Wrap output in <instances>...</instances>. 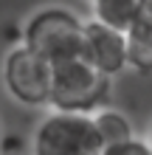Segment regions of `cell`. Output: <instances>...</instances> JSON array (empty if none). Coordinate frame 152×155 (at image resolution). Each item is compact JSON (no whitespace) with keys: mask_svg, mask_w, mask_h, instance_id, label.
<instances>
[{"mask_svg":"<svg viewBox=\"0 0 152 155\" xmlns=\"http://www.w3.org/2000/svg\"><path fill=\"white\" fill-rule=\"evenodd\" d=\"M23 45L45 57L51 65L73 57H82L85 45V20L62 6L40 8L23 25Z\"/></svg>","mask_w":152,"mask_h":155,"instance_id":"1","label":"cell"},{"mask_svg":"<svg viewBox=\"0 0 152 155\" xmlns=\"http://www.w3.org/2000/svg\"><path fill=\"white\" fill-rule=\"evenodd\" d=\"M110 93V76L93 68L85 57H73L53 65L51 82V110L87 113L102 110Z\"/></svg>","mask_w":152,"mask_h":155,"instance_id":"2","label":"cell"},{"mask_svg":"<svg viewBox=\"0 0 152 155\" xmlns=\"http://www.w3.org/2000/svg\"><path fill=\"white\" fill-rule=\"evenodd\" d=\"M104 141L87 113L51 110L31 135V155H102Z\"/></svg>","mask_w":152,"mask_h":155,"instance_id":"3","label":"cell"},{"mask_svg":"<svg viewBox=\"0 0 152 155\" xmlns=\"http://www.w3.org/2000/svg\"><path fill=\"white\" fill-rule=\"evenodd\" d=\"M51 82L53 65L28 45H17L6 54L3 87L14 102L25 107H51Z\"/></svg>","mask_w":152,"mask_h":155,"instance_id":"4","label":"cell"},{"mask_svg":"<svg viewBox=\"0 0 152 155\" xmlns=\"http://www.w3.org/2000/svg\"><path fill=\"white\" fill-rule=\"evenodd\" d=\"M82 57L99 68L104 76H118L124 68H130V45L127 34L118 28H110L99 20H85V45Z\"/></svg>","mask_w":152,"mask_h":155,"instance_id":"5","label":"cell"},{"mask_svg":"<svg viewBox=\"0 0 152 155\" xmlns=\"http://www.w3.org/2000/svg\"><path fill=\"white\" fill-rule=\"evenodd\" d=\"M141 6H144V0H90L93 20L110 25V28H118L124 34L141 20Z\"/></svg>","mask_w":152,"mask_h":155,"instance_id":"6","label":"cell"},{"mask_svg":"<svg viewBox=\"0 0 152 155\" xmlns=\"http://www.w3.org/2000/svg\"><path fill=\"white\" fill-rule=\"evenodd\" d=\"M127 45H130V68L138 74H152V20H141L127 31Z\"/></svg>","mask_w":152,"mask_h":155,"instance_id":"7","label":"cell"},{"mask_svg":"<svg viewBox=\"0 0 152 155\" xmlns=\"http://www.w3.org/2000/svg\"><path fill=\"white\" fill-rule=\"evenodd\" d=\"M93 118H96V127H99V135H102L104 147L124 144V141L135 138V135H132V124H130V118L124 116L121 110L102 107V110H96V113H93Z\"/></svg>","mask_w":152,"mask_h":155,"instance_id":"8","label":"cell"},{"mask_svg":"<svg viewBox=\"0 0 152 155\" xmlns=\"http://www.w3.org/2000/svg\"><path fill=\"white\" fill-rule=\"evenodd\" d=\"M102 155H152V147L141 138H130L124 144H113V147H104Z\"/></svg>","mask_w":152,"mask_h":155,"instance_id":"9","label":"cell"},{"mask_svg":"<svg viewBox=\"0 0 152 155\" xmlns=\"http://www.w3.org/2000/svg\"><path fill=\"white\" fill-rule=\"evenodd\" d=\"M147 144L152 147V124H149V135H147Z\"/></svg>","mask_w":152,"mask_h":155,"instance_id":"10","label":"cell"},{"mask_svg":"<svg viewBox=\"0 0 152 155\" xmlns=\"http://www.w3.org/2000/svg\"><path fill=\"white\" fill-rule=\"evenodd\" d=\"M0 147H3V135H0Z\"/></svg>","mask_w":152,"mask_h":155,"instance_id":"11","label":"cell"}]
</instances>
